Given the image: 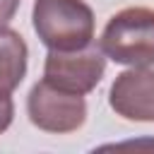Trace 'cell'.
<instances>
[{"instance_id":"cell-1","label":"cell","mask_w":154,"mask_h":154,"mask_svg":"<svg viewBox=\"0 0 154 154\" xmlns=\"http://www.w3.org/2000/svg\"><path fill=\"white\" fill-rule=\"evenodd\" d=\"M31 24L48 51H79L94 43V12L84 0H34Z\"/></svg>"},{"instance_id":"cell-2","label":"cell","mask_w":154,"mask_h":154,"mask_svg":"<svg viewBox=\"0 0 154 154\" xmlns=\"http://www.w3.org/2000/svg\"><path fill=\"white\" fill-rule=\"evenodd\" d=\"M99 48L118 65L149 67L154 65V10L123 7L106 22Z\"/></svg>"},{"instance_id":"cell-3","label":"cell","mask_w":154,"mask_h":154,"mask_svg":"<svg viewBox=\"0 0 154 154\" xmlns=\"http://www.w3.org/2000/svg\"><path fill=\"white\" fill-rule=\"evenodd\" d=\"M26 113L29 120L53 135H65L75 132L84 125L87 120V101L82 94H70L63 91L46 79L36 82L26 96Z\"/></svg>"},{"instance_id":"cell-4","label":"cell","mask_w":154,"mask_h":154,"mask_svg":"<svg viewBox=\"0 0 154 154\" xmlns=\"http://www.w3.org/2000/svg\"><path fill=\"white\" fill-rule=\"evenodd\" d=\"M106 72V55L96 46L79 51H48L43 79L70 94H89Z\"/></svg>"},{"instance_id":"cell-5","label":"cell","mask_w":154,"mask_h":154,"mask_svg":"<svg viewBox=\"0 0 154 154\" xmlns=\"http://www.w3.org/2000/svg\"><path fill=\"white\" fill-rule=\"evenodd\" d=\"M108 103L125 120L152 123L154 120V70L130 67L120 72L111 84Z\"/></svg>"},{"instance_id":"cell-6","label":"cell","mask_w":154,"mask_h":154,"mask_svg":"<svg viewBox=\"0 0 154 154\" xmlns=\"http://www.w3.org/2000/svg\"><path fill=\"white\" fill-rule=\"evenodd\" d=\"M29 48L19 31L0 26V99L12 96L26 75Z\"/></svg>"},{"instance_id":"cell-7","label":"cell","mask_w":154,"mask_h":154,"mask_svg":"<svg viewBox=\"0 0 154 154\" xmlns=\"http://www.w3.org/2000/svg\"><path fill=\"white\" fill-rule=\"evenodd\" d=\"M12 118H14V103H12V96H5L0 99V135L12 125Z\"/></svg>"},{"instance_id":"cell-8","label":"cell","mask_w":154,"mask_h":154,"mask_svg":"<svg viewBox=\"0 0 154 154\" xmlns=\"http://www.w3.org/2000/svg\"><path fill=\"white\" fill-rule=\"evenodd\" d=\"M19 5H22V0H0V26H5L14 17Z\"/></svg>"}]
</instances>
